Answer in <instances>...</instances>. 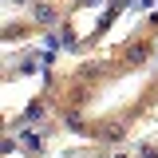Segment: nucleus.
<instances>
[{
  "mask_svg": "<svg viewBox=\"0 0 158 158\" xmlns=\"http://www.w3.org/2000/svg\"><path fill=\"white\" fill-rule=\"evenodd\" d=\"M32 16H36L40 28H56V24H59V12L52 8V4H36V8H32Z\"/></svg>",
  "mask_w": 158,
  "mask_h": 158,
  "instance_id": "nucleus-1",
  "label": "nucleus"
},
{
  "mask_svg": "<svg viewBox=\"0 0 158 158\" xmlns=\"http://www.w3.org/2000/svg\"><path fill=\"white\" fill-rule=\"evenodd\" d=\"M150 56V44H146V40H135V44H131V48H127V63H131V67H135V63H142V59Z\"/></svg>",
  "mask_w": 158,
  "mask_h": 158,
  "instance_id": "nucleus-2",
  "label": "nucleus"
},
{
  "mask_svg": "<svg viewBox=\"0 0 158 158\" xmlns=\"http://www.w3.org/2000/svg\"><path fill=\"white\" fill-rule=\"evenodd\" d=\"M20 146H24L28 154H40V150H44V138H40L36 131H24V135H20Z\"/></svg>",
  "mask_w": 158,
  "mask_h": 158,
  "instance_id": "nucleus-3",
  "label": "nucleus"
},
{
  "mask_svg": "<svg viewBox=\"0 0 158 158\" xmlns=\"http://www.w3.org/2000/svg\"><path fill=\"white\" fill-rule=\"evenodd\" d=\"M59 40H63V48H67V52H79V44H75V32H71V28H63V32H59Z\"/></svg>",
  "mask_w": 158,
  "mask_h": 158,
  "instance_id": "nucleus-4",
  "label": "nucleus"
},
{
  "mask_svg": "<svg viewBox=\"0 0 158 158\" xmlns=\"http://www.w3.org/2000/svg\"><path fill=\"white\" fill-rule=\"evenodd\" d=\"M138 158H158V150L154 146H138Z\"/></svg>",
  "mask_w": 158,
  "mask_h": 158,
  "instance_id": "nucleus-5",
  "label": "nucleus"
},
{
  "mask_svg": "<svg viewBox=\"0 0 158 158\" xmlns=\"http://www.w3.org/2000/svg\"><path fill=\"white\" fill-rule=\"evenodd\" d=\"M8 4H24V0H8Z\"/></svg>",
  "mask_w": 158,
  "mask_h": 158,
  "instance_id": "nucleus-6",
  "label": "nucleus"
}]
</instances>
